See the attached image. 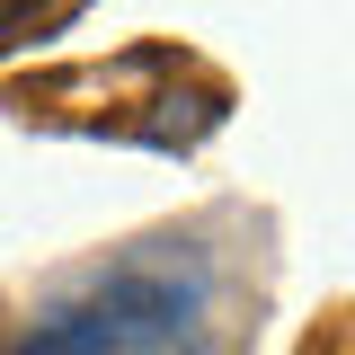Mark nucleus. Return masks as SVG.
<instances>
[{
    "mask_svg": "<svg viewBox=\"0 0 355 355\" xmlns=\"http://www.w3.org/2000/svg\"><path fill=\"white\" fill-rule=\"evenodd\" d=\"M0 355H231L222 266L196 231H142L62 275Z\"/></svg>",
    "mask_w": 355,
    "mask_h": 355,
    "instance_id": "nucleus-1",
    "label": "nucleus"
},
{
    "mask_svg": "<svg viewBox=\"0 0 355 355\" xmlns=\"http://www.w3.org/2000/svg\"><path fill=\"white\" fill-rule=\"evenodd\" d=\"M27 9H36V0H0V44H9V27H18Z\"/></svg>",
    "mask_w": 355,
    "mask_h": 355,
    "instance_id": "nucleus-2",
    "label": "nucleus"
}]
</instances>
